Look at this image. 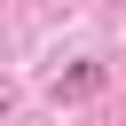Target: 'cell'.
I'll return each instance as SVG.
<instances>
[{
  "instance_id": "6da1fadb",
  "label": "cell",
  "mask_w": 126,
  "mask_h": 126,
  "mask_svg": "<svg viewBox=\"0 0 126 126\" xmlns=\"http://www.w3.org/2000/svg\"><path fill=\"white\" fill-rule=\"evenodd\" d=\"M102 87H110L102 63H71V71L55 79V102H87V94H102Z\"/></svg>"
}]
</instances>
